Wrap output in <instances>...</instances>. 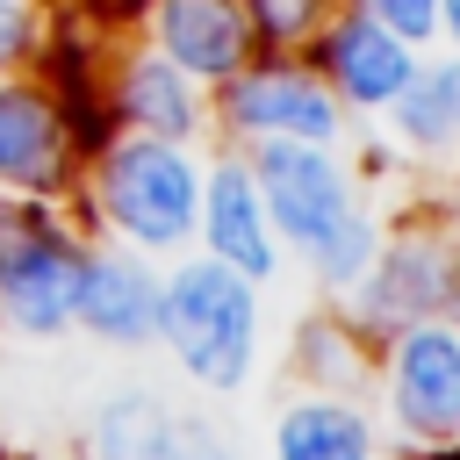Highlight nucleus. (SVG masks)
<instances>
[{
    "label": "nucleus",
    "instance_id": "nucleus-1",
    "mask_svg": "<svg viewBox=\"0 0 460 460\" xmlns=\"http://www.w3.org/2000/svg\"><path fill=\"white\" fill-rule=\"evenodd\" d=\"M72 201L86 208V223L144 259H180L194 252V216H201V158L194 144H165V137H137L115 129L108 144L86 151Z\"/></svg>",
    "mask_w": 460,
    "mask_h": 460
},
{
    "label": "nucleus",
    "instance_id": "nucleus-2",
    "mask_svg": "<svg viewBox=\"0 0 460 460\" xmlns=\"http://www.w3.org/2000/svg\"><path fill=\"white\" fill-rule=\"evenodd\" d=\"M259 280L230 273L208 252H180L158 273V345L172 352V367L208 388V395H237L259 374Z\"/></svg>",
    "mask_w": 460,
    "mask_h": 460
},
{
    "label": "nucleus",
    "instance_id": "nucleus-3",
    "mask_svg": "<svg viewBox=\"0 0 460 460\" xmlns=\"http://www.w3.org/2000/svg\"><path fill=\"white\" fill-rule=\"evenodd\" d=\"M208 129H223L237 151L244 144H323L338 151L352 137L338 93L302 50H259L244 72H230L208 93Z\"/></svg>",
    "mask_w": 460,
    "mask_h": 460
},
{
    "label": "nucleus",
    "instance_id": "nucleus-4",
    "mask_svg": "<svg viewBox=\"0 0 460 460\" xmlns=\"http://www.w3.org/2000/svg\"><path fill=\"white\" fill-rule=\"evenodd\" d=\"M79 252H86V237L65 216V201L0 194V331H14V338L72 331Z\"/></svg>",
    "mask_w": 460,
    "mask_h": 460
},
{
    "label": "nucleus",
    "instance_id": "nucleus-5",
    "mask_svg": "<svg viewBox=\"0 0 460 460\" xmlns=\"http://www.w3.org/2000/svg\"><path fill=\"white\" fill-rule=\"evenodd\" d=\"M345 302H352L359 338H395L410 323H460V252H453V237L438 223H410V230L381 237L374 266L359 273V288Z\"/></svg>",
    "mask_w": 460,
    "mask_h": 460
},
{
    "label": "nucleus",
    "instance_id": "nucleus-6",
    "mask_svg": "<svg viewBox=\"0 0 460 460\" xmlns=\"http://www.w3.org/2000/svg\"><path fill=\"white\" fill-rule=\"evenodd\" d=\"M244 165L259 180V201L273 216V237L288 259H316L367 201H359V172L323 151V144H244Z\"/></svg>",
    "mask_w": 460,
    "mask_h": 460
},
{
    "label": "nucleus",
    "instance_id": "nucleus-7",
    "mask_svg": "<svg viewBox=\"0 0 460 460\" xmlns=\"http://www.w3.org/2000/svg\"><path fill=\"white\" fill-rule=\"evenodd\" d=\"M86 144L43 72H0V194L72 201Z\"/></svg>",
    "mask_w": 460,
    "mask_h": 460
},
{
    "label": "nucleus",
    "instance_id": "nucleus-8",
    "mask_svg": "<svg viewBox=\"0 0 460 460\" xmlns=\"http://www.w3.org/2000/svg\"><path fill=\"white\" fill-rule=\"evenodd\" d=\"M381 410L395 438L424 453L460 446V323H410L381 338Z\"/></svg>",
    "mask_w": 460,
    "mask_h": 460
},
{
    "label": "nucleus",
    "instance_id": "nucleus-9",
    "mask_svg": "<svg viewBox=\"0 0 460 460\" xmlns=\"http://www.w3.org/2000/svg\"><path fill=\"white\" fill-rule=\"evenodd\" d=\"M302 58L323 72V86L338 93L345 115H381V108L410 86V72H417L424 50H410L395 29H381V22L359 14V7H331V22L309 36Z\"/></svg>",
    "mask_w": 460,
    "mask_h": 460
},
{
    "label": "nucleus",
    "instance_id": "nucleus-10",
    "mask_svg": "<svg viewBox=\"0 0 460 460\" xmlns=\"http://www.w3.org/2000/svg\"><path fill=\"white\" fill-rule=\"evenodd\" d=\"M158 259L101 237L79 252V295H72V331L115 345V352H144L158 345Z\"/></svg>",
    "mask_w": 460,
    "mask_h": 460
},
{
    "label": "nucleus",
    "instance_id": "nucleus-11",
    "mask_svg": "<svg viewBox=\"0 0 460 460\" xmlns=\"http://www.w3.org/2000/svg\"><path fill=\"white\" fill-rule=\"evenodd\" d=\"M194 244H201L208 259H223L230 273L259 280V288L288 266V252H280V237H273V216H266V201H259V180H252V165H244V151H237V144H230L223 158H208V165H201V216H194Z\"/></svg>",
    "mask_w": 460,
    "mask_h": 460
},
{
    "label": "nucleus",
    "instance_id": "nucleus-12",
    "mask_svg": "<svg viewBox=\"0 0 460 460\" xmlns=\"http://www.w3.org/2000/svg\"><path fill=\"white\" fill-rule=\"evenodd\" d=\"M101 93H108V122L115 129L165 137V144H201L208 137V86H194L151 43H129L122 58H108Z\"/></svg>",
    "mask_w": 460,
    "mask_h": 460
},
{
    "label": "nucleus",
    "instance_id": "nucleus-13",
    "mask_svg": "<svg viewBox=\"0 0 460 460\" xmlns=\"http://www.w3.org/2000/svg\"><path fill=\"white\" fill-rule=\"evenodd\" d=\"M144 43L208 93L259 58V36L237 0H144Z\"/></svg>",
    "mask_w": 460,
    "mask_h": 460
},
{
    "label": "nucleus",
    "instance_id": "nucleus-14",
    "mask_svg": "<svg viewBox=\"0 0 460 460\" xmlns=\"http://www.w3.org/2000/svg\"><path fill=\"white\" fill-rule=\"evenodd\" d=\"M266 460H381V431L359 395L302 388L280 402V417L266 431Z\"/></svg>",
    "mask_w": 460,
    "mask_h": 460
},
{
    "label": "nucleus",
    "instance_id": "nucleus-15",
    "mask_svg": "<svg viewBox=\"0 0 460 460\" xmlns=\"http://www.w3.org/2000/svg\"><path fill=\"white\" fill-rule=\"evenodd\" d=\"M381 122L417 158H460V50L453 58H417L410 86L381 108Z\"/></svg>",
    "mask_w": 460,
    "mask_h": 460
},
{
    "label": "nucleus",
    "instance_id": "nucleus-16",
    "mask_svg": "<svg viewBox=\"0 0 460 460\" xmlns=\"http://www.w3.org/2000/svg\"><path fill=\"white\" fill-rule=\"evenodd\" d=\"M187 417H172L151 388H122L86 417V460H180Z\"/></svg>",
    "mask_w": 460,
    "mask_h": 460
},
{
    "label": "nucleus",
    "instance_id": "nucleus-17",
    "mask_svg": "<svg viewBox=\"0 0 460 460\" xmlns=\"http://www.w3.org/2000/svg\"><path fill=\"white\" fill-rule=\"evenodd\" d=\"M302 352H295V374H302V388H359V374H367V359H359V331H352V316L345 309H323V316H309L302 323V338H295Z\"/></svg>",
    "mask_w": 460,
    "mask_h": 460
},
{
    "label": "nucleus",
    "instance_id": "nucleus-18",
    "mask_svg": "<svg viewBox=\"0 0 460 460\" xmlns=\"http://www.w3.org/2000/svg\"><path fill=\"white\" fill-rule=\"evenodd\" d=\"M374 252H381V223L359 208V216H352V223H345V230H338V237H331V244L309 259V280H316L331 302H345V295L359 288V273L374 266Z\"/></svg>",
    "mask_w": 460,
    "mask_h": 460
},
{
    "label": "nucleus",
    "instance_id": "nucleus-19",
    "mask_svg": "<svg viewBox=\"0 0 460 460\" xmlns=\"http://www.w3.org/2000/svg\"><path fill=\"white\" fill-rule=\"evenodd\" d=\"M244 7V22H252V36H259V50H309V36L331 22V7H345V0H237Z\"/></svg>",
    "mask_w": 460,
    "mask_h": 460
},
{
    "label": "nucleus",
    "instance_id": "nucleus-20",
    "mask_svg": "<svg viewBox=\"0 0 460 460\" xmlns=\"http://www.w3.org/2000/svg\"><path fill=\"white\" fill-rule=\"evenodd\" d=\"M43 36H50L43 0H0V72H29L43 58Z\"/></svg>",
    "mask_w": 460,
    "mask_h": 460
},
{
    "label": "nucleus",
    "instance_id": "nucleus-21",
    "mask_svg": "<svg viewBox=\"0 0 460 460\" xmlns=\"http://www.w3.org/2000/svg\"><path fill=\"white\" fill-rule=\"evenodd\" d=\"M345 7H359V14H374L381 29H395L410 50H424V43H438V0H345Z\"/></svg>",
    "mask_w": 460,
    "mask_h": 460
},
{
    "label": "nucleus",
    "instance_id": "nucleus-22",
    "mask_svg": "<svg viewBox=\"0 0 460 460\" xmlns=\"http://www.w3.org/2000/svg\"><path fill=\"white\" fill-rule=\"evenodd\" d=\"M187 460H237V453H230L208 424H187Z\"/></svg>",
    "mask_w": 460,
    "mask_h": 460
},
{
    "label": "nucleus",
    "instance_id": "nucleus-23",
    "mask_svg": "<svg viewBox=\"0 0 460 460\" xmlns=\"http://www.w3.org/2000/svg\"><path fill=\"white\" fill-rule=\"evenodd\" d=\"M438 43L460 50V0H438Z\"/></svg>",
    "mask_w": 460,
    "mask_h": 460
},
{
    "label": "nucleus",
    "instance_id": "nucleus-24",
    "mask_svg": "<svg viewBox=\"0 0 460 460\" xmlns=\"http://www.w3.org/2000/svg\"><path fill=\"white\" fill-rule=\"evenodd\" d=\"M438 230H446V237H453V252H460V187L438 201Z\"/></svg>",
    "mask_w": 460,
    "mask_h": 460
},
{
    "label": "nucleus",
    "instance_id": "nucleus-25",
    "mask_svg": "<svg viewBox=\"0 0 460 460\" xmlns=\"http://www.w3.org/2000/svg\"><path fill=\"white\" fill-rule=\"evenodd\" d=\"M180 460H187V453H180Z\"/></svg>",
    "mask_w": 460,
    "mask_h": 460
}]
</instances>
